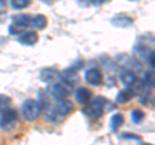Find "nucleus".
<instances>
[{"label":"nucleus","mask_w":155,"mask_h":145,"mask_svg":"<svg viewBox=\"0 0 155 145\" xmlns=\"http://www.w3.org/2000/svg\"><path fill=\"white\" fill-rule=\"evenodd\" d=\"M41 113V108L39 101L36 100H26L22 104V115L23 118L28 122H32L39 118V115Z\"/></svg>","instance_id":"3"},{"label":"nucleus","mask_w":155,"mask_h":145,"mask_svg":"<svg viewBox=\"0 0 155 145\" xmlns=\"http://www.w3.org/2000/svg\"><path fill=\"white\" fill-rule=\"evenodd\" d=\"M130 119H132L133 123L140 124L145 119V112L141 109H133L132 112H130Z\"/></svg>","instance_id":"17"},{"label":"nucleus","mask_w":155,"mask_h":145,"mask_svg":"<svg viewBox=\"0 0 155 145\" xmlns=\"http://www.w3.org/2000/svg\"><path fill=\"white\" fill-rule=\"evenodd\" d=\"M61 80L64 82V84L70 87V88H72V87H75L78 83H79V75H78V72L75 69H66L62 71V74L60 75Z\"/></svg>","instance_id":"5"},{"label":"nucleus","mask_w":155,"mask_h":145,"mask_svg":"<svg viewBox=\"0 0 155 145\" xmlns=\"http://www.w3.org/2000/svg\"><path fill=\"white\" fill-rule=\"evenodd\" d=\"M58 78H60V74H58V71L54 70V69H44L41 70L40 72V79L43 82H45V83H52V82H56Z\"/></svg>","instance_id":"12"},{"label":"nucleus","mask_w":155,"mask_h":145,"mask_svg":"<svg viewBox=\"0 0 155 145\" xmlns=\"http://www.w3.org/2000/svg\"><path fill=\"white\" fill-rule=\"evenodd\" d=\"M84 78L87 83L94 87H98L104 83V74L98 67H91V69H88L84 74Z\"/></svg>","instance_id":"4"},{"label":"nucleus","mask_w":155,"mask_h":145,"mask_svg":"<svg viewBox=\"0 0 155 145\" xmlns=\"http://www.w3.org/2000/svg\"><path fill=\"white\" fill-rule=\"evenodd\" d=\"M89 2L93 4L94 7H100V5H102V4H105L107 0H89Z\"/></svg>","instance_id":"24"},{"label":"nucleus","mask_w":155,"mask_h":145,"mask_svg":"<svg viewBox=\"0 0 155 145\" xmlns=\"http://www.w3.org/2000/svg\"><path fill=\"white\" fill-rule=\"evenodd\" d=\"M31 4V0H11V5L13 9H23Z\"/></svg>","instance_id":"19"},{"label":"nucleus","mask_w":155,"mask_h":145,"mask_svg":"<svg viewBox=\"0 0 155 145\" xmlns=\"http://www.w3.org/2000/svg\"><path fill=\"white\" fill-rule=\"evenodd\" d=\"M74 112V104L71 103L70 100H66V99H61L58 100L57 103L54 104V106L52 108L49 113V118L53 120H57L58 118H64L67 117L69 114H71Z\"/></svg>","instance_id":"1"},{"label":"nucleus","mask_w":155,"mask_h":145,"mask_svg":"<svg viewBox=\"0 0 155 145\" xmlns=\"http://www.w3.org/2000/svg\"><path fill=\"white\" fill-rule=\"evenodd\" d=\"M2 113V124H13L14 122L17 120L18 118V113L16 109H12V108H8L5 110H3Z\"/></svg>","instance_id":"9"},{"label":"nucleus","mask_w":155,"mask_h":145,"mask_svg":"<svg viewBox=\"0 0 155 145\" xmlns=\"http://www.w3.org/2000/svg\"><path fill=\"white\" fill-rule=\"evenodd\" d=\"M134 97V92L132 89H122L119 91V93L116 95V103L118 104H127L129 100H132Z\"/></svg>","instance_id":"16"},{"label":"nucleus","mask_w":155,"mask_h":145,"mask_svg":"<svg viewBox=\"0 0 155 145\" xmlns=\"http://www.w3.org/2000/svg\"><path fill=\"white\" fill-rule=\"evenodd\" d=\"M47 23H48V18L44 16V14H36V16L31 17L30 26L35 27L36 30H43V29L47 27Z\"/></svg>","instance_id":"15"},{"label":"nucleus","mask_w":155,"mask_h":145,"mask_svg":"<svg viewBox=\"0 0 155 145\" xmlns=\"http://www.w3.org/2000/svg\"><path fill=\"white\" fill-rule=\"evenodd\" d=\"M137 79L138 78H137V75H136V72L132 70H124L120 72V82H122L125 87H132Z\"/></svg>","instance_id":"11"},{"label":"nucleus","mask_w":155,"mask_h":145,"mask_svg":"<svg viewBox=\"0 0 155 145\" xmlns=\"http://www.w3.org/2000/svg\"><path fill=\"white\" fill-rule=\"evenodd\" d=\"M23 29L22 27H19V26H16V25H11L8 27V31L11 35H19V34L22 32Z\"/></svg>","instance_id":"22"},{"label":"nucleus","mask_w":155,"mask_h":145,"mask_svg":"<svg viewBox=\"0 0 155 145\" xmlns=\"http://www.w3.org/2000/svg\"><path fill=\"white\" fill-rule=\"evenodd\" d=\"M120 139H123V140H134V141H141V137L137 136V135H133V133H128V132H124L120 135Z\"/></svg>","instance_id":"21"},{"label":"nucleus","mask_w":155,"mask_h":145,"mask_svg":"<svg viewBox=\"0 0 155 145\" xmlns=\"http://www.w3.org/2000/svg\"><path fill=\"white\" fill-rule=\"evenodd\" d=\"M7 2H8V0H0V5L5 7V5H7Z\"/></svg>","instance_id":"26"},{"label":"nucleus","mask_w":155,"mask_h":145,"mask_svg":"<svg viewBox=\"0 0 155 145\" xmlns=\"http://www.w3.org/2000/svg\"><path fill=\"white\" fill-rule=\"evenodd\" d=\"M38 40H39V35L36 31H26L18 36V42L23 46H34L38 43Z\"/></svg>","instance_id":"8"},{"label":"nucleus","mask_w":155,"mask_h":145,"mask_svg":"<svg viewBox=\"0 0 155 145\" xmlns=\"http://www.w3.org/2000/svg\"><path fill=\"white\" fill-rule=\"evenodd\" d=\"M11 105H12V99L8 95L0 93V112L11 108Z\"/></svg>","instance_id":"18"},{"label":"nucleus","mask_w":155,"mask_h":145,"mask_svg":"<svg viewBox=\"0 0 155 145\" xmlns=\"http://www.w3.org/2000/svg\"><path fill=\"white\" fill-rule=\"evenodd\" d=\"M124 124V115L122 113H115L114 115H111L110 118V128L111 131L118 132L119 128Z\"/></svg>","instance_id":"14"},{"label":"nucleus","mask_w":155,"mask_h":145,"mask_svg":"<svg viewBox=\"0 0 155 145\" xmlns=\"http://www.w3.org/2000/svg\"><path fill=\"white\" fill-rule=\"evenodd\" d=\"M154 56H155V52L151 51V52L149 53V56L146 57V60H147V62H149V65L151 66V67H154Z\"/></svg>","instance_id":"23"},{"label":"nucleus","mask_w":155,"mask_h":145,"mask_svg":"<svg viewBox=\"0 0 155 145\" xmlns=\"http://www.w3.org/2000/svg\"><path fill=\"white\" fill-rule=\"evenodd\" d=\"M143 83L145 86L147 87H154V71H149L146 72V75H145V79H143Z\"/></svg>","instance_id":"20"},{"label":"nucleus","mask_w":155,"mask_h":145,"mask_svg":"<svg viewBox=\"0 0 155 145\" xmlns=\"http://www.w3.org/2000/svg\"><path fill=\"white\" fill-rule=\"evenodd\" d=\"M12 20H13V25L25 29L27 26H30L31 16H30V14H25V13H19V14H16Z\"/></svg>","instance_id":"13"},{"label":"nucleus","mask_w":155,"mask_h":145,"mask_svg":"<svg viewBox=\"0 0 155 145\" xmlns=\"http://www.w3.org/2000/svg\"><path fill=\"white\" fill-rule=\"evenodd\" d=\"M133 18L125 14H120V16H115L114 18H111V25H114L115 27L120 29H127L133 25Z\"/></svg>","instance_id":"7"},{"label":"nucleus","mask_w":155,"mask_h":145,"mask_svg":"<svg viewBox=\"0 0 155 145\" xmlns=\"http://www.w3.org/2000/svg\"><path fill=\"white\" fill-rule=\"evenodd\" d=\"M106 104H107V100H106L104 96H97L89 103L88 108H87V114L88 117H91L92 119H98L102 117V114L105 113V108Z\"/></svg>","instance_id":"2"},{"label":"nucleus","mask_w":155,"mask_h":145,"mask_svg":"<svg viewBox=\"0 0 155 145\" xmlns=\"http://www.w3.org/2000/svg\"><path fill=\"white\" fill-rule=\"evenodd\" d=\"M49 92L54 99L61 100V99H66L69 96V88L64 84V83H53L49 88Z\"/></svg>","instance_id":"6"},{"label":"nucleus","mask_w":155,"mask_h":145,"mask_svg":"<svg viewBox=\"0 0 155 145\" xmlns=\"http://www.w3.org/2000/svg\"><path fill=\"white\" fill-rule=\"evenodd\" d=\"M43 3H47V4H52V3H54V2H57V0H41Z\"/></svg>","instance_id":"25"},{"label":"nucleus","mask_w":155,"mask_h":145,"mask_svg":"<svg viewBox=\"0 0 155 145\" xmlns=\"http://www.w3.org/2000/svg\"><path fill=\"white\" fill-rule=\"evenodd\" d=\"M75 100H76V103L80 104V105L88 104L89 100H91V91L88 88H85V87L78 88L76 92H75Z\"/></svg>","instance_id":"10"}]
</instances>
